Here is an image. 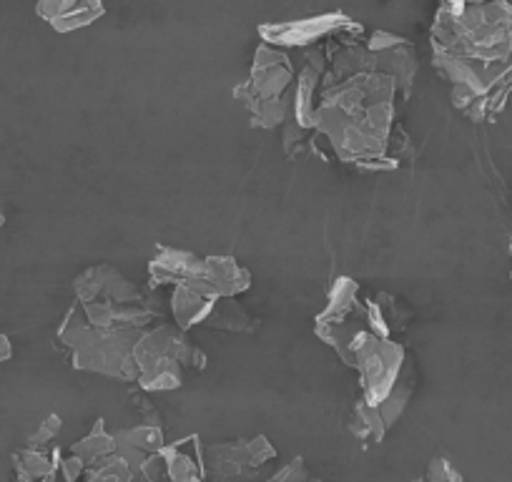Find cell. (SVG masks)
Wrapping results in <instances>:
<instances>
[{"mask_svg": "<svg viewBox=\"0 0 512 482\" xmlns=\"http://www.w3.org/2000/svg\"><path fill=\"white\" fill-rule=\"evenodd\" d=\"M61 342L73 349V367L98 375L136 380L134 349L141 334L136 329H96L86 322L83 309H73L61 327Z\"/></svg>", "mask_w": 512, "mask_h": 482, "instance_id": "1", "label": "cell"}, {"mask_svg": "<svg viewBox=\"0 0 512 482\" xmlns=\"http://www.w3.org/2000/svg\"><path fill=\"white\" fill-rule=\"evenodd\" d=\"M136 370L144 390H176L181 387V367H199L204 370V352L186 342L176 327H159L136 342L134 349Z\"/></svg>", "mask_w": 512, "mask_h": 482, "instance_id": "2", "label": "cell"}, {"mask_svg": "<svg viewBox=\"0 0 512 482\" xmlns=\"http://www.w3.org/2000/svg\"><path fill=\"white\" fill-rule=\"evenodd\" d=\"M76 294L81 299V304L91 302H116V304H128V302H141V292L128 282L126 277L111 269L108 264L101 267H93L88 272H83L76 279Z\"/></svg>", "mask_w": 512, "mask_h": 482, "instance_id": "3", "label": "cell"}, {"mask_svg": "<svg viewBox=\"0 0 512 482\" xmlns=\"http://www.w3.org/2000/svg\"><path fill=\"white\" fill-rule=\"evenodd\" d=\"M339 28H352V23L347 21L339 13L332 16H319V18H307V21L297 23H282V26H262V38L264 43H272V46H304V43H312L317 38L332 36Z\"/></svg>", "mask_w": 512, "mask_h": 482, "instance_id": "4", "label": "cell"}, {"mask_svg": "<svg viewBox=\"0 0 512 482\" xmlns=\"http://www.w3.org/2000/svg\"><path fill=\"white\" fill-rule=\"evenodd\" d=\"M113 440H116L118 455L126 457L134 465V470H141V465L151 455L164 450V432H161V427L156 422H146V425H136L116 432Z\"/></svg>", "mask_w": 512, "mask_h": 482, "instance_id": "5", "label": "cell"}, {"mask_svg": "<svg viewBox=\"0 0 512 482\" xmlns=\"http://www.w3.org/2000/svg\"><path fill=\"white\" fill-rule=\"evenodd\" d=\"M204 267V259L194 257L189 252H176V249H161L159 257L151 262V279L154 284H179L194 282L201 274Z\"/></svg>", "mask_w": 512, "mask_h": 482, "instance_id": "6", "label": "cell"}, {"mask_svg": "<svg viewBox=\"0 0 512 482\" xmlns=\"http://www.w3.org/2000/svg\"><path fill=\"white\" fill-rule=\"evenodd\" d=\"M38 16L46 18L58 33H68V31H76V28L83 26H91L96 18H101L103 6L98 3H41L36 8Z\"/></svg>", "mask_w": 512, "mask_h": 482, "instance_id": "7", "label": "cell"}, {"mask_svg": "<svg viewBox=\"0 0 512 482\" xmlns=\"http://www.w3.org/2000/svg\"><path fill=\"white\" fill-rule=\"evenodd\" d=\"M216 304H219V299L206 297V294L196 292V289L176 287L171 307H174V317L179 329H189L194 324H209Z\"/></svg>", "mask_w": 512, "mask_h": 482, "instance_id": "8", "label": "cell"}, {"mask_svg": "<svg viewBox=\"0 0 512 482\" xmlns=\"http://www.w3.org/2000/svg\"><path fill=\"white\" fill-rule=\"evenodd\" d=\"M113 452H116V440H113V435L106 432L103 420H98V425L93 427L91 435H86L81 442H76V445L71 447V455L78 457L86 467L98 465L101 460L111 457Z\"/></svg>", "mask_w": 512, "mask_h": 482, "instance_id": "9", "label": "cell"}, {"mask_svg": "<svg viewBox=\"0 0 512 482\" xmlns=\"http://www.w3.org/2000/svg\"><path fill=\"white\" fill-rule=\"evenodd\" d=\"M314 91H317V73L312 68H304L297 83V103H294L299 126H317V108L312 103Z\"/></svg>", "mask_w": 512, "mask_h": 482, "instance_id": "10", "label": "cell"}, {"mask_svg": "<svg viewBox=\"0 0 512 482\" xmlns=\"http://www.w3.org/2000/svg\"><path fill=\"white\" fill-rule=\"evenodd\" d=\"M16 467H18V475L28 477V480H36L43 482L48 477L56 475V462H51V457L46 452H38V450H26L16 457Z\"/></svg>", "mask_w": 512, "mask_h": 482, "instance_id": "11", "label": "cell"}, {"mask_svg": "<svg viewBox=\"0 0 512 482\" xmlns=\"http://www.w3.org/2000/svg\"><path fill=\"white\" fill-rule=\"evenodd\" d=\"M134 472H136L134 465H131L126 457H121L118 452H113L111 457H106V460H101L96 467H93L91 475L101 477V480H106V482H131Z\"/></svg>", "mask_w": 512, "mask_h": 482, "instance_id": "12", "label": "cell"}, {"mask_svg": "<svg viewBox=\"0 0 512 482\" xmlns=\"http://www.w3.org/2000/svg\"><path fill=\"white\" fill-rule=\"evenodd\" d=\"M427 477H430V482H462L460 472H457L455 467H452V462L445 460V457H435V460L430 462Z\"/></svg>", "mask_w": 512, "mask_h": 482, "instance_id": "13", "label": "cell"}, {"mask_svg": "<svg viewBox=\"0 0 512 482\" xmlns=\"http://www.w3.org/2000/svg\"><path fill=\"white\" fill-rule=\"evenodd\" d=\"M58 432H61V417L58 415H51L48 417V420H43L41 422V427H38V432L36 435H31V447L33 450H36V447H41V445H46V442H51L53 437L58 435Z\"/></svg>", "mask_w": 512, "mask_h": 482, "instance_id": "14", "label": "cell"}, {"mask_svg": "<svg viewBox=\"0 0 512 482\" xmlns=\"http://www.w3.org/2000/svg\"><path fill=\"white\" fill-rule=\"evenodd\" d=\"M269 482H307V467L302 460H292L279 475H274Z\"/></svg>", "mask_w": 512, "mask_h": 482, "instance_id": "15", "label": "cell"}, {"mask_svg": "<svg viewBox=\"0 0 512 482\" xmlns=\"http://www.w3.org/2000/svg\"><path fill=\"white\" fill-rule=\"evenodd\" d=\"M83 470H86V465H83V462L78 460V457H73V455L66 457V460L61 462L63 480H66V482H78V480H81Z\"/></svg>", "mask_w": 512, "mask_h": 482, "instance_id": "16", "label": "cell"}, {"mask_svg": "<svg viewBox=\"0 0 512 482\" xmlns=\"http://www.w3.org/2000/svg\"><path fill=\"white\" fill-rule=\"evenodd\" d=\"M8 357H11V342H8V337H3V334H0V362Z\"/></svg>", "mask_w": 512, "mask_h": 482, "instance_id": "17", "label": "cell"}, {"mask_svg": "<svg viewBox=\"0 0 512 482\" xmlns=\"http://www.w3.org/2000/svg\"><path fill=\"white\" fill-rule=\"evenodd\" d=\"M88 482H106V480H101V477H93L91 475V477H88Z\"/></svg>", "mask_w": 512, "mask_h": 482, "instance_id": "18", "label": "cell"}, {"mask_svg": "<svg viewBox=\"0 0 512 482\" xmlns=\"http://www.w3.org/2000/svg\"><path fill=\"white\" fill-rule=\"evenodd\" d=\"M3 221H6V216H3V209H0V226H3Z\"/></svg>", "mask_w": 512, "mask_h": 482, "instance_id": "19", "label": "cell"}, {"mask_svg": "<svg viewBox=\"0 0 512 482\" xmlns=\"http://www.w3.org/2000/svg\"><path fill=\"white\" fill-rule=\"evenodd\" d=\"M412 482H425V480H412Z\"/></svg>", "mask_w": 512, "mask_h": 482, "instance_id": "20", "label": "cell"}, {"mask_svg": "<svg viewBox=\"0 0 512 482\" xmlns=\"http://www.w3.org/2000/svg\"><path fill=\"white\" fill-rule=\"evenodd\" d=\"M510 254H512V244H510Z\"/></svg>", "mask_w": 512, "mask_h": 482, "instance_id": "21", "label": "cell"}]
</instances>
